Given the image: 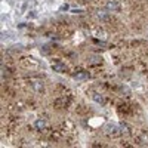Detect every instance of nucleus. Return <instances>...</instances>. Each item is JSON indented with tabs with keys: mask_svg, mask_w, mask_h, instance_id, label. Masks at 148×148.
I'll return each instance as SVG.
<instances>
[{
	"mask_svg": "<svg viewBox=\"0 0 148 148\" xmlns=\"http://www.w3.org/2000/svg\"><path fill=\"white\" fill-rule=\"evenodd\" d=\"M73 77L76 80H86V79H89V73L88 71H79V73H74Z\"/></svg>",
	"mask_w": 148,
	"mask_h": 148,
	"instance_id": "3",
	"label": "nucleus"
},
{
	"mask_svg": "<svg viewBox=\"0 0 148 148\" xmlns=\"http://www.w3.org/2000/svg\"><path fill=\"white\" fill-rule=\"evenodd\" d=\"M119 129L120 127L117 125H113V123H108V125H105V127H104V130H105L107 135H117V133H120Z\"/></svg>",
	"mask_w": 148,
	"mask_h": 148,
	"instance_id": "1",
	"label": "nucleus"
},
{
	"mask_svg": "<svg viewBox=\"0 0 148 148\" xmlns=\"http://www.w3.org/2000/svg\"><path fill=\"white\" fill-rule=\"evenodd\" d=\"M119 127H120V133H121V135H126V136H127V135L132 133V132H130V127L126 125V123H120Z\"/></svg>",
	"mask_w": 148,
	"mask_h": 148,
	"instance_id": "7",
	"label": "nucleus"
},
{
	"mask_svg": "<svg viewBox=\"0 0 148 148\" xmlns=\"http://www.w3.org/2000/svg\"><path fill=\"white\" fill-rule=\"evenodd\" d=\"M82 2H89V0H82Z\"/></svg>",
	"mask_w": 148,
	"mask_h": 148,
	"instance_id": "13",
	"label": "nucleus"
},
{
	"mask_svg": "<svg viewBox=\"0 0 148 148\" xmlns=\"http://www.w3.org/2000/svg\"><path fill=\"white\" fill-rule=\"evenodd\" d=\"M141 141H142L141 144H144V145H148V135H147V133H144L142 136H141Z\"/></svg>",
	"mask_w": 148,
	"mask_h": 148,
	"instance_id": "11",
	"label": "nucleus"
},
{
	"mask_svg": "<svg viewBox=\"0 0 148 148\" xmlns=\"http://www.w3.org/2000/svg\"><path fill=\"white\" fill-rule=\"evenodd\" d=\"M68 9H70V6H68V5H62V6L59 8V10H61V12H64V10H68Z\"/></svg>",
	"mask_w": 148,
	"mask_h": 148,
	"instance_id": "12",
	"label": "nucleus"
},
{
	"mask_svg": "<svg viewBox=\"0 0 148 148\" xmlns=\"http://www.w3.org/2000/svg\"><path fill=\"white\" fill-rule=\"evenodd\" d=\"M105 8H107V10H114L116 12V10L120 9V3L116 2V0H110V2H107Z\"/></svg>",
	"mask_w": 148,
	"mask_h": 148,
	"instance_id": "2",
	"label": "nucleus"
},
{
	"mask_svg": "<svg viewBox=\"0 0 148 148\" xmlns=\"http://www.w3.org/2000/svg\"><path fill=\"white\" fill-rule=\"evenodd\" d=\"M92 98H93V101H95V102H98V104H101V105H104V104H105V98H104L101 93H93V95H92Z\"/></svg>",
	"mask_w": 148,
	"mask_h": 148,
	"instance_id": "8",
	"label": "nucleus"
},
{
	"mask_svg": "<svg viewBox=\"0 0 148 148\" xmlns=\"http://www.w3.org/2000/svg\"><path fill=\"white\" fill-rule=\"evenodd\" d=\"M33 88H34L37 92H42V90H43V84H42L40 82H34V83H33Z\"/></svg>",
	"mask_w": 148,
	"mask_h": 148,
	"instance_id": "10",
	"label": "nucleus"
},
{
	"mask_svg": "<svg viewBox=\"0 0 148 148\" xmlns=\"http://www.w3.org/2000/svg\"><path fill=\"white\" fill-rule=\"evenodd\" d=\"M52 70L56 73H64V71H67V67L62 62H55V64H52Z\"/></svg>",
	"mask_w": 148,
	"mask_h": 148,
	"instance_id": "4",
	"label": "nucleus"
},
{
	"mask_svg": "<svg viewBox=\"0 0 148 148\" xmlns=\"http://www.w3.org/2000/svg\"><path fill=\"white\" fill-rule=\"evenodd\" d=\"M96 16L99 18V19H107L108 18V14H107L105 10H98L96 12Z\"/></svg>",
	"mask_w": 148,
	"mask_h": 148,
	"instance_id": "9",
	"label": "nucleus"
},
{
	"mask_svg": "<svg viewBox=\"0 0 148 148\" xmlns=\"http://www.w3.org/2000/svg\"><path fill=\"white\" fill-rule=\"evenodd\" d=\"M34 127H36L37 130H45V127H46V121H45L43 119H37V120L34 121Z\"/></svg>",
	"mask_w": 148,
	"mask_h": 148,
	"instance_id": "6",
	"label": "nucleus"
},
{
	"mask_svg": "<svg viewBox=\"0 0 148 148\" xmlns=\"http://www.w3.org/2000/svg\"><path fill=\"white\" fill-rule=\"evenodd\" d=\"M88 62H89V64H93V65H95V64H101V62H102V58L98 56V55H89V56H88Z\"/></svg>",
	"mask_w": 148,
	"mask_h": 148,
	"instance_id": "5",
	"label": "nucleus"
}]
</instances>
